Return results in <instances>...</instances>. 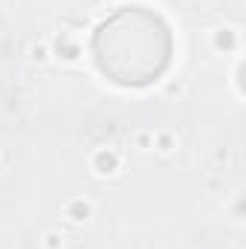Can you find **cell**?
<instances>
[]
</instances>
